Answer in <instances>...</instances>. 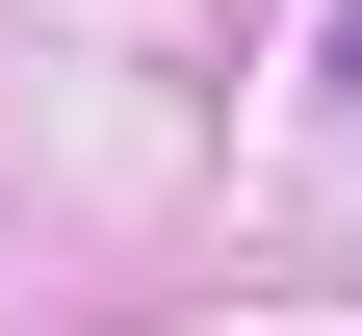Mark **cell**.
<instances>
[{
  "label": "cell",
  "instance_id": "1",
  "mask_svg": "<svg viewBox=\"0 0 362 336\" xmlns=\"http://www.w3.org/2000/svg\"><path fill=\"white\" fill-rule=\"evenodd\" d=\"M337 104H362V0H337Z\"/></svg>",
  "mask_w": 362,
  "mask_h": 336
}]
</instances>
